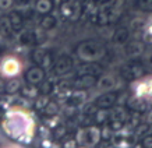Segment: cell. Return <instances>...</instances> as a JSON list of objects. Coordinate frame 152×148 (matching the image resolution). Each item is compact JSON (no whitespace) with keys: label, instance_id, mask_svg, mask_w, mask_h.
Returning a JSON list of instances; mask_svg holds the SVG:
<instances>
[{"label":"cell","instance_id":"e575fe53","mask_svg":"<svg viewBox=\"0 0 152 148\" xmlns=\"http://www.w3.org/2000/svg\"><path fill=\"white\" fill-rule=\"evenodd\" d=\"M64 138H66V141L63 143V145H64V147H77V145H78L77 140L71 138V137H67V134L64 136Z\"/></svg>","mask_w":152,"mask_h":148},{"label":"cell","instance_id":"83f0119b","mask_svg":"<svg viewBox=\"0 0 152 148\" xmlns=\"http://www.w3.org/2000/svg\"><path fill=\"white\" fill-rule=\"evenodd\" d=\"M142 63L145 69H152V52H147V53H142Z\"/></svg>","mask_w":152,"mask_h":148},{"label":"cell","instance_id":"ffe728a7","mask_svg":"<svg viewBox=\"0 0 152 148\" xmlns=\"http://www.w3.org/2000/svg\"><path fill=\"white\" fill-rule=\"evenodd\" d=\"M41 25L43 29H52L56 25V18L50 14H43V18L41 21Z\"/></svg>","mask_w":152,"mask_h":148},{"label":"cell","instance_id":"8d00e7d4","mask_svg":"<svg viewBox=\"0 0 152 148\" xmlns=\"http://www.w3.org/2000/svg\"><path fill=\"white\" fill-rule=\"evenodd\" d=\"M14 0H0V9L1 10H7L13 6Z\"/></svg>","mask_w":152,"mask_h":148},{"label":"cell","instance_id":"ba28073f","mask_svg":"<svg viewBox=\"0 0 152 148\" xmlns=\"http://www.w3.org/2000/svg\"><path fill=\"white\" fill-rule=\"evenodd\" d=\"M126 106L129 108L130 111L133 112H145L147 111V103L144 102V99L141 97H137V95H133V97H127V101L124 103Z\"/></svg>","mask_w":152,"mask_h":148},{"label":"cell","instance_id":"484cf974","mask_svg":"<svg viewBox=\"0 0 152 148\" xmlns=\"http://www.w3.org/2000/svg\"><path fill=\"white\" fill-rule=\"evenodd\" d=\"M45 111L49 116H56L57 112H59V106H57L56 102H48L46 106H45Z\"/></svg>","mask_w":152,"mask_h":148},{"label":"cell","instance_id":"d6986e66","mask_svg":"<svg viewBox=\"0 0 152 148\" xmlns=\"http://www.w3.org/2000/svg\"><path fill=\"white\" fill-rule=\"evenodd\" d=\"M149 125L148 123H142V125H137L134 127V137H137V138H142L145 136L149 133Z\"/></svg>","mask_w":152,"mask_h":148},{"label":"cell","instance_id":"1f68e13d","mask_svg":"<svg viewBox=\"0 0 152 148\" xmlns=\"http://www.w3.org/2000/svg\"><path fill=\"white\" fill-rule=\"evenodd\" d=\"M48 102H49V98H48V95H43V94H42L41 97L38 98L37 103H35V108H37V109H45V106H46Z\"/></svg>","mask_w":152,"mask_h":148},{"label":"cell","instance_id":"52a82bcc","mask_svg":"<svg viewBox=\"0 0 152 148\" xmlns=\"http://www.w3.org/2000/svg\"><path fill=\"white\" fill-rule=\"evenodd\" d=\"M87 101V94H85V89H77V91H70L69 97H67V106H81L84 105Z\"/></svg>","mask_w":152,"mask_h":148},{"label":"cell","instance_id":"5bb4252c","mask_svg":"<svg viewBox=\"0 0 152 148\" xmlns=\"http://www.w3.org/2000/svg\"><path fill=\"white\" fill-rule=\"evenodd\" d=\"M129 38H130V31L124 27L117 28V29L115 31V34H113V42L117 43V45H123V43H126V42L129 41Z\"/></svg>","mask_w":152,"mask_h":148},{"label":"cell","instance_id":"7c38bea8","mask_svg":"<svg viewBox=\"0 0 152 148\" xmlns=\"http://www.w3.org/2000/svg\"><path fill=\"white\" fill-rule=\"evenodd\" d=\"M126 53H127L129 57H133V59L140 57V56L144 53V45L138 41L131 42V43H129L127 48H126Z\"/></svg>","mask_w":152,"mask_h":148},{"label":"cell","instance_id":"4fadbf2b","mask_svg":"<svg viewBox=\"0 0 152 148\" xmlns=\"http://www.w3.org/2000/svg\"><path fill=\"white\" fill-rule=\"evenodd\" d=\"M110 119V109H102V108H98L96 112L94 113L92 120L96 123V125H105L106 122H109Z\"/></svg>","mask_w":152,"mask_h":148},{"label":"cell","instance_id":"f546056e","mask_svg":"<svg viewBox=\"0 0 152 148\" xmlns=\"http://www.w3.org/2000/svg\"><path fill=\"white\" fill-rule=\"evenodd\" d=\"M45 53H46V51H45V49H42V48H37V49L34 51V53H32L34 60L38 62V63H41L42 59H43V56H45Z\"/></svg>","mask_w":152,"mask_h":148},{"label":"cell","instance_id":"6da1fadb","mask_svg":"<svg viewBox=\"0 0 152 148\" xmlns=\"http://www.w3.org/2000/svg\"><path fill=\"white\" fill-rule=\"evenodd\" d=\"M75 53L80 60L83 62H96L106 55V48L98 41L89 39L81 42L75 49Z\"/></svg>","mask_w":152,"mask_h":148},{"label":"cell","instance_id":"ac0fdd59","mask_svg":"<svg viewBox=\"0 0 152 148\" xmlns=\"http://www.w3.org/2000/svg\"><path fill=\"white\" fill-rule=\"evenodd\" d=\"M53 9V1L52 0H38L37 3V11L39 14H48Z\"/></svg>","mask_w":152,"mask_h":148},{"label":"cell","instance_id":"9a60e30c","mask_svg":"<svg viewBox=\"0 0 152 148\" xmlns=\"http://www.w3.org/2000/svg\"><path fill=\"white\" fill-rule=\"evenodd\" d=\"M96 84H98V88L102 89V91H110V89L115 88L116 81L112 75H105L101 80H96Z\"/></svg>","mask_w":152,"mask_h":148},{"label":"cell","instance_id":"836d02e7","mask_svg":"<svg viewBox=\"0 0 152 148\" xmlns=\"http://www.w3.org/2000/svg\"><path fill=\"white\" fill-rule=\"evenodd\" d=\"M41 84H42L41 92L43 94V95H49V94L52 92V89H53L52 83H49V81H41Z\"/></svg>","mask_w":152,"mask_h":148},{"label":"cell","instance_id":"277c9868","mask_svg":"<svg viewBox=\"0 0 152 148\" xmlns=\"http://www.w3.org/2000/svg\"><path fill=\"white\" fill-rule=\"evenodd\" d=\"M117 95L119 94L117 92H113V91H106V92H103L102 95H99V97L95 99V105H96L98 108H102V109H110V108H113L117 103Z\"/></svg>","mask_w":152,"mask_h":148},{"label":"cell","instance_id":"4316f807","mask_svg":"<svg viewBox=\"0 0 152 148\" xmlns=\"http://www.w3.org/2000/svg\"><path fill=\"white\" fill-rule=\"evenodd\" d=\"M144 39L149 43H152V18L145 24V32H144Z\"/></svg>","mask_w":152,"mask_h":148},{"label":"cell","instance_id":"74e56055","mask_svg":"<svg viewBox=\"0 0 152 148\" xmlns=\"http://www.w3.org/2000/svg\"><path fill=\"white\" fill-rule=\"evenodd\" d=\"M131 25H133V28H142L145 25V23L140 18V20H134L133 23H131Z\"/></svg>","mask_w":152,"mask_h":148},{"label":"cell","instance_id":"7a4b0ae2","mask_svg":"<svg viewBox=\"0 0 152 148\" xmlns=\"http://www.w3.org/2000/svg\"><path fill=\"white\" fill-rule=\"evenodd\" d=\"M75 140L78 145L84 147H92L96 145L101 140V129L96 126H88V127H81L77 130Z\"/></svg>","mask_w":152,"mask_h":148},{"label":"cell","instance_id":"d4e9b609","mask_svg":"<svg viewBox=\"0 0 152 148\" xmlns=\"http://www.w3.org/2000/svg\"><path fill=\"white\" fill-rule=\"evenodd\" d=\"M18 89H20V81H17V80H11L6 85V92L7 94H15Z\"/></svg>","mask_w":152,"mask_h":148},{"label":"cell","instance_id":"2e32d148","mask_svg":"<svg viewBox=\"0 0 152 148\" xmlns=\"http://www.w3.org/2000/svg\"><path fill=\"white\" fill-rule=\"evenodd\" d=\"M20 64L15 60H7L3 63V73L7 75H14V74L18 73Z\"/></svg>","mask_w":152,"mask_h":148},{"label":"cell","instance_id":"7402d4cb","mask_svg":"<svg viewBox=\"0 0 152 148\" xmlns=\"http://www.w3.org/2000/svg\"><path fill=\"white\" fill-rule=\"evenodd\" d=\"M107 126H109V129H110L113 133H119L120 130L124 127V122L112 117V119H109V122H107Z\"/></svg>","mask_w":152,"mask_h":148},{"label":"cell","instance_id":"603a6c76","mask_svg":"<svg viewBox=\"0 0 152 148\" xmlns=\"http://www.w3.org/2000/svg\"><path fill=\"white\" fill-rule=\"evenodd\" d=\"M53 129H55L53 130V137H55L56 140L64 138V136L67 134V127H66L64 125H56Z\"/></svg>","mask_w":152,"mask_h":148},{"label":"cell","instance_id":"8992f818","mask_svg":"<svg viewBox=\"0 0 152 148\" xmlns=\"http://www.w3.org/2000/svg\"><path fill=\"white\" fill-rule=\"evenodd\" d=\"M73 67V57L69 55H63L60 56L59 59L55 62V64H53V69H55V73L56 74H66L69 73L70 70Z\"/></svg>","mask_w":152,"mask_h":148},{"label":"cell","instance_id":"44dd1931","mask_svg":"<svg viewBox=\"0 0 152 148\" xmlns=\"http://www.w3.org/2000/svg\"><path fill=\"white\" fill-rule=\"evenodd\" d=\"M134 6L141 11H147V13L152 11V0H135Z\"/></svg>","mask_w":152,"mask_h":148},{"label":"cell","instance_id":"4dcf8cb0","mask_svg":"<svg viewBox=\"0 0 152 148\" xmlns=\"http://www.w3.org/2000/svg\"><path fill=\"white\" fill-rule=\"evenodd\" d=\"M24 91V95H27V97H37L38 95V89H37V87L34 85V84H29L28 87H25L23 89Z\"/></svg>","mask_w":152,"mask_h":148},{"label":"cell","instance_id":"8fae6325","mask_svg":"<svg viewBox=\"0 0 152 148\" xmlns=\"http://www.w3.org/2000/svg\"><path fill=\"white\" fill-rule=\"evenodd\" d=\"M102 73V66H99L95 62H85V64L78 67V74H92L98 75Z\"/></svg>","mask_w":152,"mask_h":148},{"label":"cell","instance_id":"ab89813d","mask_svg":"<svg viewBox=\"0 0 152 148\" xmlns=\"http://www.w3.org/2000/svg\"><path fill=\"white\" fill-rule=\"evenodd\" d=\"M43 145H52L50 141H43Z\"/></svg>","mask_w":152,"mask_h":148},{"label":"cell","instance_id":"3957f363","mask_svg":"<svg viewBox=\"0 0 152 148\" xmlns=\"http://www.w3.org/2000/svg\"><path fill=\"white\" fill-rule=\"evenodd\" d=\"M145 74V67L141 62H131L123 69V77L127 80L141 78Z\"/></svg>","mask_w":152,"mask_h":148},{"label":"cell","instance_id":"f35d334b","mask_svg":"<svg viewBox=\"0 0 152 148\" xmlns=\"http://www.w3.org/2000/svg\"><path fill=\"white\" fill-rule=\"evenodd\" d=\"M145 119H147L148 125H152V109L147 111V113H145Z\"/></svg>","mask_w":152,"mask_h":148},{"label":"cell","instance_id":"9c48e42d","mask_svg":"<svg viewBox=\"0 0 152 148\" xmlns=\"http://www.w3.org/2000/svg\"><path fill=\"white\" fill-rule=\"evenodd\" d=\"M25 78H27L28 83L34 84V85L41 84V81H43V78H45V71L42 67H38V66L31 67L25 74Z\"/></svg>","mask_w":152,"mask_h":148},{"label":"cell","instance_id":"cb8c5ba5","mask_svg":"<svg viewBox=\"0 0 152 148\" xmlns=\"http://www.w3.org/2000/svg\"><path fill=\"white\" fill-rule=\"evenodd\" d=\"M18 39L23 45H31L34 42V39H35V37H34V34L31 31H23Z\"/></svg>","mask_w":152,"mask_h":148},{"label":"cell","instance_id":"5b68a950","mask_svg":"<svg viewBox=\"0 0 152 148\" xmlns=\"http://www.w3.org/2000/svg\"><path fill=\"white\" fill-rule=\"evenodd\" d=\"M96 84V75L92 74H78V77L71 83V87L75 89H88Z\"/></svg>","mask_w":152,"mask_h":148},{"label":"cell","instance_id":"d6a6232c","mask_svg":"<svg viewBox=\"0 0 152 148\" xmlns=\"http://www.w3.org/2000/svg\"><path fill=\"white\" fill-rule=\"evenodd\" d=\"M101 138L106 140V141L113 138V131L109 129V126H105L103 129H101Z\"/></svg>","mask_w":152,"mask_h":148},{"label":"cell","instance_id":"d590c367","mask_svg":"<svg viewBox=\"0 0 152 148\" xmlns=\"http://www.w3.org/2000/svg\"><path fill=\"white\" fill-rule=\"evenodd\" d=\"M142 147L145 148H152V136H145V137H142Z\"/></svg>","mask_w":152,"mask_h":148},{"label":"cell","instance_id":"f1b7e54d","mask_svg":"<svg viewBox=\"0 0 152 148\" xmlns=\"http://www.w3.org/2000/svg\"><path fill=\"white\" fill-rule=\"evenodd\" d=\"M61 13L64 14L66 17H71V14H73V3L66 0L64 4L61 6Z\"/></svg>","mask_w":152,"mask_h":148},{"label":"cell","instance_id":"30bf717a","mask_svg":"<svg viewBox=\"0 0 152 148\" xmlns=\"http://www.w3.org/2000/svg\"><path fill=\"white\" fill-rule=\"evenodd\" d=\"M134 92H135L134 95H137V97H147L148 99H152V80L138 83L134 88Z\"/></svg>","mask_w":152,"mask_h":148},{"label":"cell","instance_id":"e0dca14e","mask_svg":"<svg viewBox=\"0 0 152 148\" xmlns=\"http://www.w3.org/2000/svg\"><path fill=\"white\" fill-rule=\"evenodd\" d=\"M10 20V25H11V29H15V31H18L23 28V24H24V20H23V15L20 13H11V15L9 17Z\"/></svg>","mask_w":152,"mask_h":148}]
</instances>
